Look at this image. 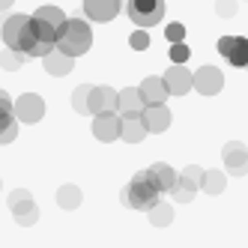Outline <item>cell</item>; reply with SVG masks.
Returning <instances> with one entry per match:
<instances>
[{
    "label": "cell",
    "instance_id": "1",
    "mask_svg": "<svg viewBox=\"0 0 248 248\" xmlns=\"http://www.w3.org/2000/svg\"><path fill=\"white\" fill-rule=\"evenodd\" d=\"M120 201H123V206H129V209H140V212H150L155 203H162V188L155 186L150 168H147V170H138L132 180L123 186Z\"/></svg>",
    "mask_w": 248,
    "mask_h": 248
},
{
    "label": "cell",
    "instance_id": "32",
    "mask_svg": "<svg viewBox=\"0 0 248 248\" xmlns=\"http://www.w3.org/2000/svg\"><path fill=\"white\" fill-rule=\"evenodd\" d=\"M12 6V0H0V12H3V9H9Z\"/></svg>",
    "mask_w": 248,
    "mask_h": 248
},
{
    "label": "cell",
    "instance_id": "14",
    "mask_svg": "<svg viewBox=\"0 0 248 248\" xmlns=\"http://www.w3.org/2000/svg\"><path fill=\"white\" fill-rule=\"evenodd\" d=\"M120 9H123V0H84V15L99 24L114 21L120 15Z\"/></svg>",
    "mask_w": 248,
    "mask_h": 248
},
{
    "label": "cell",
    "instance_id": "9",
    "mask_svg": "<svg viewBox=\"0 0 248 248\" xmlns=\"http://www.w3.org/2000/svg\"><path fill=\"white\" fill-rule=\"evenodd\" d=\"M221 162L230 176H245L248 173V150L242 140H227L221 150Z\"/></svg>",
    "mask_w": 248,
    "mask_h": 248
},
{
    "label": "cell",
    "instance_id": "5",
    "mask_svg": "<svg viewBox=\"0 0 248 248\" xmlns=\"http://www.w3.org/2000/svg\"><path fill=\"white\" fill-rule=\"evenodd\" d=\"M203 168L198 165H188L186 170H180V176H176V186L170 191V198L176 203H191L194 198H198V191H203Z\"/></svg>",
    "mask_w": 248,
    "mask_h": 248
},
{
    "label": "cell",
    "instance_id": "27",
    "mask_svg": "<svg viewBox=\"0 0 248 248\" xmlns=\"http://www.w3.org/2000/svg\"><path fill=\"white\" fill-rule=\"evenodd\" d=\"M27 60H30V57H27V54H18V51H9V48H6V51H0V66H3L6 72H15V69H21Z\"/></svg>",
    "mask_w": 248,
    "mask_h": 248
},
{
    "label": "cell",
    "instance_id": "20",
    "mask_svg": "<svg viewBox=\"0 0 248 248\" xmlns=\"http://www.w3.org/2000/svg\"><path fill=\"white\" fill-rule=\"evenodd\" d=\"M150 132H147V123L144 117H123V140L126 144H140Z\"/></svg>",
    "mask_w": 248,
    "mask_h": 248
},
{
    "label": "cell",
    "instance_id": "28",
    "mask_svg": "<svg viewBox=\"0 0 248 248\" xmlns=\"http://www.w3.org/2000/svg\"><path fill=\"white\" fill-rule=\"evenodd\" d=\"M236 12H239L236 0H216V15H218V18H233Z\"/></svg>",
    "mask_w": 248,
    "mask_h": 248
},
{
    "label": "cell",
    "instance_id": "18",
    "mask_svg": "<svg viewBox=\"0 0 248 248\" xmlns=\"http://www.w3.org/2000/svg\"><path fill=\"white\" fill-rule=\"evenodd\" d=\"M170 111H168V105H153V108L144 111V123H147V132L150 135H162L170 129Z\"/></svg>",
    "mask_w": 248,
    "mask_h": 248
},
{
    "label": "cell",
    "instance_id": "3",
    "mask_svg": "<svg viewBox=\"0 0 248 248\" xmlns=\"http://www.w3.org/2000/svg\"><path fill=\"white\" fill-rule=\"evenodd\" d=\"M93 48V30L87 21L81 18H69L66 27L60 30V36H57V51H63L66 57H81L87 54V51Z\"/></svg>",
    "mask_w": 248,
    "mask_h": 248
},
{
    "label": "cell",
    "instance_id": "12",
    "mask_svg": "<svg viewBox=\"0 0 248 248\" xmlns=\"http://www.w3.org/2000/svg\"><path fill=\"white\" fill-rule=\"evenodd\" d=\"M15 117H18V123H27V126H33V123H39L45 117V102L39 93H24L18 102H15Z\"/></svg>",
    "mask_w": 248,
    "mask_h": 248
},
{
    "label": "cell",
    "instance_id": "16",
    "mask_svg": "<svg viewBox=\"0 0 248 248\" xmlns=\"http://www.w3.org/2000/svg\"><path fill=\"white\" fill-rule=\"evenodd\" d=\"M144 111H147V105H144V96H140L138 87L120 90V108H117L120 117H144Z\"/></svg>",
    "mask_w": 248,
    "mask_h": 248
},
{
    "label": "cell",
    "instance_id": "25",
    "mask_svg": "<svg viewBox=\"0 0 248 248\" xmlns=\"http://www.w3.org/2000/svg\"><path fill=\"white\" fill-rule=\"evenodd\" d=\"M90 93H93L90 84H78V87H75V93H72V108H75L78 114H90Z\"/></svg>",
    "mask_w": 248,
    "mask_h": 248
},
{
    "label": "cell",
    "instance_id": "21",
    "mask_svg": "<svg viewBox=\"0 0 248 248\" xmlns=\"http://www.w3.org/2000/svg\"><path fill=\"white\" fill-rule=\"evenodd\" d=\"M150 173H153V180H155V186L162 188V194L165 191H173V186H176V173L170 165H165V162H155V165H150Z\"/></svg>",
    "mask_w": 248,
    "mask_h": 248
},
{
    "label": "cell",
    "instance_id": "33",
    "mask_svg": "<svg viewBox=\"0 0 248 248\" xmlns=\"http://www.w3.org/2000/svg\"><path fill=\"white\" fill-rule=\"evenodd\" d=\"M0 188H3V180H0Z\"/></svg>",
    "mask_w": 248,
    "mask_h": 248
},
{
    "label": "cell",
    "instance_id": "6",
    "mask_svg": "<svg viewBox=\"0 0 248 248\" xmlns=\"http://www.w3.org/2000/svg\"><path fill=\"white\" fill-rule=\"evenodd\" d=\"M9 209H12L15 224H21V227H33L39 221V206L33 203V194L27 188H15L9 194Z\"/></svg>",
    "mask_w": 248,
    "mask_h": 248
},
{
    "label": "cell",
    "instance_id": "17",
    "mask_svg": "<svg viewBox=\"0 0 248 248\" xmlns=\"http://www.w3.org/2000/svg\"><path fill=\"white\" fill-rule=\"evenodd\" d=\"M165 84L170 87V96H186L194 87V75L188 72L186 66H170L165 72Z\"/></svg>",
    "mask_w": 248,
    "mask_h": 248
},
{
    "label": "cell",
    "instance_id": "8",
    "mask_svg": "<svg viewBox=\"0 0 248 248\" xmlns=\"http://www.w3.org/2000/svg\"><path fill=\"white\" fill-rule=\"evenodd\" d=\"M18 138V117H15V102L6 90H0V144H12Z\"/></svg>",
    "mask_w": 248,
    "mask_h": 248
},
{
    "label": "cell",
    "instance_id": "2",
    "mask_svg": "<svg viewBox=\"0 0 248 248\" xmlns=\"http://www.w3.org/2000/svg\"><path fill=\"white\" fill-rule=\"evenodd\" d=\"M0 39L6 42L9 51H18V54H27L39 45L36 39V30H33V15H9V18L3 21V27H0Z\"/></svg>",
    "mask_w": 248,
    "mask_h": 248
},
{
    "label": "cell",
    "instance_id": "30",
    "mask_svg": "<svg viewBox=\"0 0 248 248\" xmlns=\"http://www.w3.org/2000/svg\"><path fill=\"white\" fill-rule=\"evenodd\" d=\"M165 36H168L173 45H183V39H186V27H183V24H168Z\"/></svg>",
    "mask_w": 248,
    "mask_h": 248
},
{
    "label": "cell",
    "instance_id": "26",
    "mask_svg": "<svg viewBox=\"0 0 248 248\" xmlns=\"http://www.w3.org/2000/svg\"><path fill=\"white\" fill-rule=\"evenodd\" d=\"M224 186H227V180H224L221 170H206L203 173V191L206 194H221Z\"/></svg>",
    "mask_w": 248,
    "mask_h": 248
},
{
    "label": "cell",
    "instance_id": "22",
    "mask_svg": "<svg viewBox=\"0 0 248 248\" xmlns=\"http://www.w3.org/2000/svg\"><path fill=\"white\" fill-rule=\"evenodd\" d=\"M81 201H84V194H81V188H78V186L66 183V186H60V188H57V206H60V209H78V206H81Z\"/></svg>",
    "mask_w": 248,
    "mask_h": 248
},
{
    "label": "cell",
    "instance_id": "24",
    "mask_svg": "<svg viewBox=\"0 0 248 248\" xmlns=\"http://www.w3.org/2000/svg\"><path fill=\"white\" fill-rule=\"evenodd\" d=\"M147 216H150V224H155V227H168L170 221H173V206L170 203H155L150 212H147Z\"/></svg>",
    "mask_w": 248,
    "mask_h": 248
},
{
    "label": "cell",
    "instance_id": "19",
    "mask_svg": "<svg viewBox=\"0 0 248 248\" xmlns=\"http://www.w3.org/2000/svg\"><path fill=\"white\" fill-rule=\"evenodd\" d=\"M42 63H45V72H48V75H54V78H63V75H69V72L75 69V60H72V57H66L63 51H54V54H48Z\"/></svg>",
    "mask_w": 248,
    "mask_h": 248
},
{
    "label": "cell",
    "instance_id": "23",
    "mask_svg": "<svg viewBox=\"0 0 248 248\" xmlns=\"http://www.w3.org/2000/svg\"><path fill=\"white\" fill-rule=\"evenodd\" d=\"M33 18H39V21H45V24H51V27H54L57 33L66 27V12L63 9H57V6H39L36 12H33Z\"/></svg>",
    "mask_w": 248,
    "mask_h": 248
},
{
    "label": "cell",
    "instance_id": "10",
    "mask_svg": "<svg viewBox=\"0 0 248 248\" xmlns=\"http://www.w3.org/2000/svg\"><path fill=\"white\" fill-rule=\"evenodd\" d=\"M117 108H120V93L117 90H111L108 84L93 87V93H90V117L117 114Z\"/></svg>",
    "mask_w": 248,
    "mask_h": 248
},
{
    "label": "cell",
    "instance_id": "15",
    "mask_svg": "<svg viewBox=\"0 0 248 248\" xmlns=\"http://www.w3.org/2000/svg\"><path fill=\"white\" fill-rule=\"evenodd\" d=\"M140 96H144V105L147 108H153V105H165L168 96H170V87L165 84V78H158V75H150L140 81Z\"/></svg>",
    "mask_w": 248,
    "mask_h": 248
},
{
    "label": "cell",
    "instance_id": "29",
    "mask_svg": "<svg viewBox=\"0 0 248 248\" xmlns=\"http://www.w3.org/2000/svg\"><path fill=\"white\" fill-rule=\"evenodd\" d=\"M129 45H132L135 51H147V48H150V36H147V30H135V33H132V39H129Z\"/></svg>",
    "mask_w": 248,
    "mask_h": 248
},
{
    "label": "cell",
    "instance_id": "31",
    "mask_svg": "<svg viewBox=\"0 0 248 248\" xmlns=\"http://www.w3.org/2000/svg\"><path fill=\"white\" fill-rule=\"evenodd\" d=\"M188 54H191V51H188V45H186V42L170 48V60H173V66H183V60H188Z\"/></svg>",
    "mask_w": 248,
    "mask_h": 248
},
{
    "label": "cell",
    "instance_id": "7",
    "mask_svg": "<svg viewBox=\"0 0 248 248\" xmlns=\"http://www.w3.org/2000/svg\"><path fill=\"white\" fill-rule=\"evenodd\" d=\"M218 54L230 66L248 69V36H221L218 39Z\"/></svg>",
    "mask_w": 248,
    "mask_h": 248
},
{
    "label": "cell",
    "instance_id": "11",
    "mask_svg": "<svg viewBox=\"0 0 248 248\" xmlns=\"http://www.w3.org/2000/svg\"><path fill=\"white\" fill-rule=\"evenodd\" d=\"M93 138L102 140V144H114L117 138H123V117L120 114H102L93 117Z\"/></svg>",
    "mask_w": 248,
    "mask_h": 248
},
{
    "label": "cell",
    "instance_id": "13",
    "mask_svg": "<svg viewBox=\"0 0 248 248\" xmlns=\"http://www.w3.org/2000/svg\"><path fill=\"white\" fill-rule=\"evenodd\" d=\"M221 87H224L221 69H216V66H201L198 72H194V90H198L201 96H216V93H221Z\"/></svg>",
    "mask_w": 248,
    "mask_h": 248
},
{
    "label": "cell",
    "instance_id": "4",
    "mask_svg": "<svg viewBox=\"0 0 248 248\" xmlns=\"http://www.w3.org/2000/svg\"><path fill=\"white\" fill-rule=\"evenodd\" d=\"M165 0H126V15L129 21H135L138 30L155 27L158 21L165 18Z\"/></svg>",
    "mask_w": 248,
    "mask_h": 248
}]
</instances>
